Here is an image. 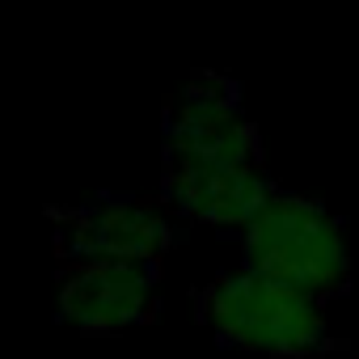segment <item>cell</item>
I'll list each match as a JSON object with an SVG mask.
<instances>
[{
	"mask_svg": "<svg viewBox=\"0 0 359 359\" xmlns=\"http://www.w3.org/2000/svg\"><path fill=\"white\" fill-rule=\"evenodd\" d=\"M161 195L169 212L237 237L279 195L262 169L258 127L229 76L203 72L165 106Z\"/></svg>",
	"mask_w": 359,
	"mask_h": 359,
	"instance_id": "cell-1",
	"label": "cell"
},
{
	"mask_svg": "<svg viewBox=\"0 0 359 359\" xmlns=\"http://www.w3.org/2000/svg\"><path fill=\"white\" fill-rule=\"evenodd\" d=\"M245 271L296 287L321 304L351 287V245L342 220L304 195L279 191L241 233Z\"/></svg>",
	"mask_w": 359,
	"mask_h": 359,
	"instance_id": "cell-3",
	"label": "cell"
},
{
	"mask_svg": "<svg viewBox=\"0 0 359 359\" xmlns=\"http://www.w3.org/2000/svg\"><path fill=\"white\" fill-rule=\"evenodd\" d=\"M199 321L237 351L266 359H321L330 338L325 304L254 271H224L195 296Z\"/></svg>",
	"mask_w": 359,
	"mask_h": 359,
	"instance_id": "cell-2",
	"label": "cell"
},
{
	"mask_svg": "<svg viewBox=\"0 0 359 359\" xmlns=\"http://www.w3.org/2000/svg\"><path fill=\"white\" fill-rule=\"evenodd\" d=\"M60 258H106L161 266L173 245V220L161 203L140 195H93L68 212H55Z\"/></svg>",
	"mask_w": 359,
	"mask_h": 359,
	"instance_id": "cell-4",
	"label": "cell"
},
{
	"mask_svg": "<svg viewBox=\"0 0 359 359\" xmlns=\"http://www.w3.org/2000/svg\"><path fill=\"white\" fill-rule=\"evenodd\" d=\"M55 304H60V321L85 334H123L148 325L156 313V266L60 258Z\"/></svg>",
	"mask_w": 359,
	"mask_h": 359,
	"instance_id": "cell-5",
	"label": "cell"
}]
</instances>
